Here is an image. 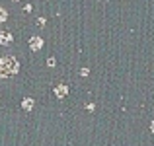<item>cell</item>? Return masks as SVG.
Masks as SVG:
<instances>
[{
    "label": "cell",
    "instance_id": "cell-10",
    "mask_svg": "<svg viewBox=\"0 0 154 146\" xmlns=\"http://www.w3.org/2000/svg\"><path fill=\"white\" fill-rule=\"evenodd\" d=\"M14 2H18V0H14Z\"/></svg>",
    "mask_w": 154,
    "mask_h": 146
},
{
    "label": "cell",
    "instance_id": "cell-1",
    "mask_svg": "<svg viewBox=\"0 0 154 146\" xmlns=\"http://www.w3.org/2000/svg\"><path fill=\"white\" fill-rule=\"evenodd\" d=\"M20 72V64L14 56H2L0 59V76L2 78H10Z\"/></svg>",
    "mask_w": 154,
    "mask_h": 146
},
{
    "label": "cell",
    "instance_id": "cell-9",
    "mask_svg": "<svg viewBox=\"0 0 154 146\" xmlns=\"http://www.w3.org/2000/svg\"><path fill=\"white\" fill-rule=\"evenodd\" d=\"M150 129H152V132H154V123H152V125H150Z\"/></svg>",
    "mask_w": 154,
    "mask_h": 146
},
{
    "label": "cell",
    "instance_id": "cell-2",
    "mask_svg": "<svg viewBox=\"0 0 154 146\" xmlns=\"http://www.w3.org/2000/svg\"><path fill=\"white\" fill-rule=\"evenodd\" d=\"M43 47V39L39 37V35H33V37L29 39V49L31 51H41Z\"/></svg>",
    "mask_w": 154,
    "mask_h": 146
},
{
    "label": "cell",
    "instance_id": "cell-5",
    "mask_svg": "<svg viewBox=\"0 0 154 146\" xmlns=\"http://www.w3.org/2000/svg\"><path fill=\"white\" fill-rule=\"evenodd\" d=\"M22 107H23V111H31V109H33V99H31V97H26V99L22 101Z\"/></svg>",
    "mask_w": 154,
    "mask_h": 146
},
{
    "label": "cell",
    "instance_id": "cell-3",
    "mask_svg": "<svg viewBox=\"0 0 154 146\" xmlns=\"http://www.w3.org/2000/svg\"><path fill=\"white\" fill-rule=\"evenodd\" d=\"M55 96L59 97V99L66 97V96H68V86H66V84H59V86L55 88Z\"/></svg>",
    "mask_w": 154,
    "mask_h": 146
},
{
    "label": "cell",
    "instance_id": "cell-7",
    "mask_svg": "<svg viewBox=\"0 0 154 146\" xmlns=\"http://www.w3.org/2000/svg\"><path fill=\"white\" fill-rule=\"evenodd\" d=\"M55 62H57L55 56H49V59H47V64H49V66H55Z\"/></svg>",
    "mask_w": 154,
    "mask_h": 146
},
{
    "label": "cell",
    "instance_id": "cell-4",
    "mask_svg": "<svg viewBox=\"0 0 154 146\" xmlns=\"http://www.w3.org/2000/svg\"><path fill=\"white\" fill-rule=\"evenodd\" d=\"M12 33L10 31H0V45H10L12 43Z\"/></svg>",
    "mask_w": 154,
    "mask_h": 146
},
{
    "label": "cell",
    "instance_id": "cell-6",
    "mask_svg": "<svg viewBox=\"0 0 154 146\" xmlns=\"http://www.w3.org/2000/svg\"><path fill=\"white\" fill-rule=\"evenodd\" d=\"M8 20V12L4 10V8H0V23H4Z\"/></svg>",
    "mask_w": 154,
    "mask_h": 146
},
{
    "label": "cell",
    "instance_id": "cell-8",
    "mask_svg": "<svg viewBox=\"0 0 154 146\" xmlns=\"http://www.w3.org/2000/svg\"><path fill=\"white\" fill-rule=\"evenodd\" d=\"M80 74H82V76H88V74H90V70H88V68H82V70H80Z\"/></svg>",
    "mask_w": 154,
    "mask_h": 146
}]
</instances>
